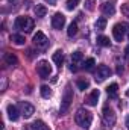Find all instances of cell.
Listing matches in <instances>:
<instances>
[{"label": "cell", "mask_w": 129, "mask_h": 130, "mask_svg": "<svg viewBox=\"0 0 129 130\" xmlns=\"http://www.w3.org/2000/svg\"><path fill=\"white\" fill-rule=\"evenodd\" d=\"M14 27L20 32H32L33 29V20L31 17H17L15 23H14Z\"/></svg>", "instance_id": "3"}, {"label": "cell", "mask_w": 129, "mask_h": 130, "mask_svg": "<svg viewBox=\"0 0 129 130\" xmlns=\"http://www.w3.org/2000/svg\"><path fill=\"white\" fill-rule=\"evenodd\" d=\"M126 127H128V130H129V115H128V118H126Z\"/></svg>", "instance_id": "32"}, {"label": "cell", "mask_w": 129, "mask_h": 130, "mask_svg": "<svg viewBox=\"0 0 129 130\" xmlns=\"http://www.w3.org/2000/svg\"><path fill=\"white\" fill-rule=\"evenodd\" d=\"M52 59H53V62H55V64L58 65V68H61L62 64H64V53H62V50H56V52L53 53Z\"/></svg>", "instance_id": "14"}, {"label": "cell", "mask_w": 129, "mask_h": 130, "mask_svg": "<svg viewBox=\"0 0 129 130\" xmlns=\"http://www.w3.org/2000/svg\"><path fill=\"white\" fill-rule=\"evenodd\" d=\"M125 59H126V61H129V45L125 48Z\"/></svg>", "instance_id": "30"}, {"label": "cell", "mask_w": 129, "mask_h": 130, "mask_svg": "<svg viewBox=\"0 0 129 130\" xmlns=\"http://www.w3.org/2000/svg\"><path fill=\"white\" fill-rule=\"evenodd\" d=\"M126 33L129 35V26L126 23H117V24L114 26V29H112V36H114V39L119 41V42H122V41L125 39V35H126Z\"/></svg>", "instance_id": "4"}, {"label": "cell", "mask_w": 129, "mask_h": 130, "mask_svg": "<svg viewBox=\"0 0 129 130\" xmlns=\"http://www.w3.org/2000/svg\"><path fill=\"white\" fill-rule=\"evenodd\" d=\"M32 129L33 130H50V129H49V126H46V123H44V121H41V120L33 121Z\"/></svg>", "instance_id": "19"}, {"label": "cell", "mask_w": 129, "mask_h": 130, "mask_svg": "<svg viewBox=\"0 0 129 130\" xmlns=\"http://www.w3.org/2000/svg\"><path fill=\"white\" fill-rule=\"evenodd\" d=\"M94 5H96L94 0H85V8L88 11H94Z\"/></svg>", "instance_id": "28"}, {"label": "cell", "mask_w": 129, "mask_h": 130, "mask_svg": "<svg viewBox=\"0 0 129 130\" xmlns=\"http://www.w3.org/2000/svg\"><path fill=\"white\" fill-rule=\"evenodd\" d=\"M99 95H100L99 89H94V91H93V92L87 97V100H85V101H87V104H88V106H96V104H97V100H99Z\"/></svg>", "instance_id": "15"}, {"label": "cell", "mask_w": 129, "mask_h": 130, "mask_svg": "<svg viewBox=\"0 0 129 130\" xmlns=\"http://www.w3.org/2000/svg\"><path fill=\"white\" fill-rule=\"evenodd\" d=\"M74 121H76V124H78L79 127L88 129V127L91 126V123H93V115H91V112H88L87 109H79V110L76 112V115H74Z\"/></svg>", "instance_id": "1"}, {"label": "cell", "mask_w": 129, "mask_h": 130, "mask_svg": "<svg viewBox=\"0 0 129 130\" xmlns=\"http://www.w3.org/2000/svg\"><path fill=\"white\" fill-rule=\"evenodd\" d=\"M102 12H103L105 15H114L115 8H114L112 3H103V5H102Z\"/></svg>", "instance_id": "16"}, {"label": "cell", "mask_w": 129, "mask_h": 130, "mask_svg": "<svg viewBox=\"0 0 129 130\" xmlns=\"http://www.w3.org/2000/svg\"><path fill=\"white\" fill-rule=\"evenodd\" d=\"M96 27L99 29V30H103L105 27H106V18L105 17H102V18H99L96 21Z\"/></svg>", "instance_id": "26"}, {"label": "cell", "mask_w": 129, "mask_h": 130, "mask_svg": "<svg viewBox=\"0 0 129 130\" xmlns=\"http://www.w3.org/2000/svg\"><path fill=\"white\" fill-rule=\"evenodd\" d=\"M111 76V70L108 65H99L96 71V82H103Z\"/></svg>", "instance_id": "8"}, {"label": "cell", "mask_w": 129, "mask_h": 130, "mask_svg": "<svg viewBox=\"0 0 129 130\" xmlns=\"http://www.w3.org/2000/svg\"><path fill=\"white\" fill-rule=\"evenodd\" d=\"M33 44H35L38 48H46V47L49 45V38H47L43 32H36L33 35Z\"/></svg>", "instance_id": "9"}, {"label": "cell", "mask_w": 129, "mask_h": 130, "mask_svg": "<svg viewBox=\"0 0 129 130\" xmlns=\"http://www.w3.org/2000/svg\"><path fill=\"white\" fill-rule=\"evenodd\" d=\"M106 92H108L109 97H115L117 92H119V85H117V83H111V85L106 88Z\"/></svg>", "instance_id": "20"}, {"label": "cell", "mask_w": 129, "mask_h": 130, "mask_svg": "<svg viewBox=\"0 0 129 130\" xmlns=\"http://www.w3.org/2000/svg\"><path fill=\"white\" fill-rule=\"evenodd\" d=\"M8 2H14V0H8Z\"/></svg>", "instance_id": "33"}, {"label": "cell", "mask_w": 129, "mask_h": 130, "mask_svg": "<svg viewBox=\"0 0 129 130\" xmlns=\"http://www.w3.org/2000/svg\"><path fill=\"white\" fill-rule=\"evenodd\" d=\"M76 33H78V23L73 21V23L68 26V29H67V35H68V36H74Z\"/></svg>", "instance_id": "24"}, {"label": "cell", "mask_w": 129, "mask_h": 130, "mask_svg": "<svg viewBox=\"0 0 129 130\" xmlns=\"http://www.w3.org/2000/svg\"><path fill=\"white\" fill-rule=\"evenodd\" d=\"M79 2H81V0H67L65 6H67V9H68V11H73V9L79 5Z\"/></svg>", "instance_id": "27"}, {"label": "cell", "mask_w": 129, "mask_h": 130, "mask_svg": "<svg viewBox=\"0 0 129 130\" xmlns=\"http://www.w3.org/2000/svg\"><path fill=\"white\" fill-rule=\"evenodd\" d=\"M46 2H47L49 5H56V3H58V0H46Z\"/></svg>", "instance_id": "31"}, {"label": "cell", "mask_w": 129, "mask_h": 130, "mask_svg": "<svg viewBox=\"0 0 129 130\" xmlns=\"http://www.w3.org/2000/svg\"><path fill=\"white\" fill-rule=\"evenodd\" d=\"M102 117H103V123L106 124V126H109V127H112L114 124H115V113H114V110L109 107V106H105L103 107V110H102Z\"/></svg>", "instance_id": "5"}, {"label": "cell", "mask_w": 129, "mask_h": 130, "mask_svg": "<svg viewBox=\"0 0 129 130\" xmlns=\"http://www.w3.org/2000/svg\"><path fill=\"white\" fill-rule=\"evenodd\" d=\"M97 44L102 45V47H109V38L100 35V36H97Z\"/></svg>", "instance_id": "23"}, {"label": "cell", "mask_w": 129, "mask_h": 130, "mask_svg": "<svg viewBox=\"0 0 129 130\" xmlns=\"http://www.w3.org/2000/svg\"><path fill=\"white\" fill-rule=\"evenodd\" d=\"M76 85H78V88H79L81 91H85V89H88V86H90V82H88L87 79H79V80L76 82Z\"/></svg>", "instance_id": "22"}, {"label": "cell", "mask_w": 129, "mask_h": 130, "mask_svg": "<svg viewBox=\"0 0 129 130\" xmlns=\"http://www.w3.org/2000/svg\"><path fill=\"white\" fill-rule=\"evenodd\" d=\"M6 112H8V118H9L11 121H17L18 117H20V110H18V107L14 106V104H8Z\"/></svg>", "instance_id": "12"}, {"label": "cell", "mask_w": 129, "mask_h": 130, "mask_svg": "<svg viewBox=\"0 0 129 130\" xmlns=\"http://www.w3.org/2000/svg\"><path fill=\"white\" fill-rule=\"evenodd\" d=\"M65 26V17L61 12H56L53 17H52V27L56 29V30H61Z\"/></svg>", "instance_id": "10"}, {"label": "cell", "mask_w": 129, "mask_h": 130, "mask_svg": "<svg viewBox=\"0 0 129 130\" xmlns=\"http://www.w3.org/2000/svg\"><path fill=\"white\" fill-rule=\"evenodd\" d=\"M40 92H41V97L43 98H50L52 97V89H50L47 85H43L41 89H40Z\"/></svg>", "instance_id": "21"}, {"label": "cell", "mask_w": 129, "mask_h": 130, "mask_svg": "<svg viewBox=\"0 0 129 130\" xmlns=\"http://www.w3.org/2000/svg\"><path fill=\"white\" fill-rule=\"evenodd\" d=\"M94 65H96V61H94L93 58H90V59H87V61L84 62V68H85L87 71H90V70L94 68Z\"/></svg>", "instance_id": "25"}, {"label": "cell", "mask_w": 129, "mask_h": 130, "mask_svg": "<svg viewBox=\"0 0 129 130\" xmlns=\"http://www.w3.org/2000/svg\"><path fill=\"white\" fill-rule=\"evenodd\" d=\"M46 14H47V8H46L44 5H36V6H35V15H36L38 18L46 17Z\"/></svg>", "instance_id": "17"}, {"label": "cell", "mask_w": 129, "mask_h": 130, "mask_svg": "<svg viewBox=\"0 0 129 130\" xmlns=\"http://www.w3.org/2000/svg\"><path fill=\"white\" fill-rule=\"evenodd\" d=\"M82 61H84L82 52H74V53H71V67H70V70H71V71H76V70H78V65H81Z\"/></svg>", "instance_id": "11"}, {"label": "cell", "mask_w": 129, "mask_h": 130, "mask_svg": "<svg viewBox=\"0 0 129 130\" xmlns=\"http://www.w3.org/2000/svg\"><path fill=\"white\" fill-rule=\"evenodd\" d=\"M11 41H12L14 44H17V45H23L26 39H24L23 35H20V33H14V35H11Z\"/></svg>", "instance_id": "18"}, {"label": "cell", "mask_w": 129, "mask_h": 130, "mask_svg": "<svg viewBox=\"0 0 129 130\" xmlns=\"http://www.w3.org/2000/svg\"><path fill=\"white\" fill-rule=\"evenodd\" d=\"M36 73L40 74L41 79H47L52 74V67L49 65L47 61H40L38 65H36Z\"/></svg>", "instance_id": "6"}, {"label": "cell", "mask_w": 129, "mask_h": 130, "mask_svg": "<svg viewBox=\"0 0 129 130\" xmlns=\"http://www.w3.org/2000/svg\"><path fill=\"white\" fill-rule=\"evenodd\" d=\"M71 103H73V89H71V86H70V85H67V86H65V89H64V94H62L61 107H59L61 115H65V113L68 112V109H70Z\"/></svg>", "instance_id": "2"}, {"label": "cell", "mask_w": 129, "mask_h": 130, "mask_svg": "<svg viewBox=\"0 0 129 130\" xmlns=\"http://www.w3.org/2000/svg\"><path fill=\"white\" fill-rule=\"evenodd\" d=\"M18 109H20V113L24 118H31L33 115V112H35V107L31 103H28V101H20L18 103Z\"/></svg>", "instance_id": "7"}, {"label": "cell", "mask_w": 129, "mask_h": 130, "mask_svg": "<svg viewBox=\"0 0 129 130\" xmlns=\"http://www.w3.org/2000/svg\"><path fill=\"white\" fill-rule=\"evenodd\" d=\"M3 61H5L6 65H11V67L18 65V59H17V56H15L14 53H5V55H3Z\"/></svg>", "instance_id": "13"}, {"label": "cell", "mask_w": 129, "mask_h": 130, "mask_svg": "<svg viewBox=\"0 0 129 130\" xmlns=\"http://www.w3.org/2000/svg\"><path fill=\"white\" fill-rule=\"evenodd\" d=\"M122 14H123L125 17H128V18H129V5H128V3L122 5Z\"/></svg>", "instance_id": "29"}]
</instances>
